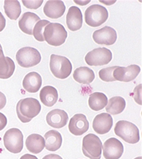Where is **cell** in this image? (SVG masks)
I'll list each match as a JSON object with an SVG mask.
<instances>
[{"label":"cell","instance_id":"13","mask_svg":"<svg viewBox=\"0 0 142 159\" xmlns=\"http://www.w3.org/2000/svg\"><path fill=\"white\" fill-rule=\"evenodd\" d=\"M89 124L83 114H76L69 121V130L72 134L81 136L87 132Z\"/></svg>","mask_w":142,"mask_h":159},{"label":"cell","instance_id":"28","mask_svg":"<svg viewBox=\"0 0 142 159\" xmlns=\"http://www.w3.org/2000/svg\"><path fill=\"white\" fill-rule=\"evenodd\" d=\"M49 22L48 20H40L34 25L33 29L32 35L34 36V39L39 42H44L45 41L44 37V32L45 28L47 26Z\"/></svg>","mask_w":142,"mask_h":159},{"label":"cell","instance_id":"20","mask_svg":"<svg viewBox=\"0 0 142 159\" xmlns=\"http://www.w3.org/2000/svg\"><path fill=\"white\" fill-rule=\"evenodd\" d=\"M15 65L14 61L5 56L2 49H0V78L8 79L14 74Z\"/></svg>","mask_w":142,"mask_h":159},{"label":"cell","instance_id":"38","mask_svg":"<svg viewBox=\"0 0 142 159\" xmlns=\"http://www.w3.org/2000/svg\"><path fill=\"white\" fill-rule=\"evenodd\" d=\"M0 49H2V45H1V44H0Z\"/></svg>","mask_w":142,"mask_h":159},{"label":"cell","instance_id":"11","mask_svg":"<svg viewBox=\"0 0 142 159\" xmlns=\"http://www.w3.org/2000/svg\"><path fill=\"white\" fill-rule=\"evenodd\" d=\"M94 41L98 45H112L117 41V32L113 28L105 26L93 33Z\"/></svg>","mask_w":142,"mask_h":159},{"label":"cell","instance_id":"24","mask_svg":"<svg viewBox=\"0 0 142 159\" xmlns=\"http://www.w3.org/2000/svg\"><path fill=\"white\" fill-rule=\"evenodd\" d=\"M94 71L87 67L77 68L74 72L73 78L80 84H89L95 79Z\"/></svg>","mask_w":142,"mask_h":159},{"label":"cell","instance_id":"3","mask_svg":"<svg viewBox=\"0 0 142 159\" xmlns=\"http://www.w3.org/2000/svg\"><path fill=\"white\" fill-rule=\"evenodd\" d=\"M115 134L126 143L135 144L140 141V131L134 124L121 120L117 121L114 128Z\"/></svg>","mask_w":142,"mask_h":159},{"label":"cell","instance_id":"35","mask_svg":"<svg viewBox=\"0 0 142 159\" xmlns=\"http://www.w3.org/2000/svg\"><path fill=\"white\" fill-rule=\"evenodd\" d=\"M20 159H38V158L34 155L26 154H24V156H22V157L20 158Z\"/></svg>","mask_w":142,"mask_h":159},{"label":"cell","instance_id":"2","mask_svg":"<svg viewBox=\"0 0 142 159\" xmlns=\"http://www.w3.org/2000/svg\"><path fill=\"white\" fill-rule=\"evenodd\" d=\"M45 41L49 45L58 47L64 43L67 37V32L64 26L58 23H49L44 32Z\"/></svg>","mask_w":142,"mask_h":159},{"label":"cell","instance_id":"27","mask_svg":"<svg viewBox=\"0 0 142 159\" xmlns=\"http://www.w3.org/2000/svg\"><path fill=\"white\" fill-rule=\"evenodd\" d=\"M4 11L10 19L16 20L20 16L21 8L19 1H4Z\"/></svg>","mask_w":142,"mask_h":159},{"label":"cell","instance_id":"17","mask_svg":"<svg viewBox=\"0 0 142 159\" xmlns=\"http://www.w3.org/2000/svg\"><path fill=\"white\" fill-rule=\"evenodd\" d=\"M65 6L62 1H48L44 8V14L49 18L58 19L64 15Z\"/></svg>","mask_w":142,"mask_h":159},{"label":"cell","instance_id":"8","mask_svg":"<svg viewBox=\"0 0 142 159\" xmlns=\"http://www.w3.org/2000/svg\"><path fill=\"white\" fill-rule=\"evenodd\" d=\"M4 143L6 150L13 154L20 153L24 148V136L19 129L11 128L6 132Z\"/></svg>","mask_w":142,"mask_h":159},{"label":"cell","instance_id":"10","mask_svg":"<svg viewBox=\"0 0 142 159\" xmlns=\"http://www.w3.org/2000/svg\"><path fill=\"white\" fill-rule=\"evenodd\" d=\"M102 149L105 159H119L124 153V145L116 138L107 139Z\"/></svg>","mask_w":142,"mask_h":159},{"label":"cell","instance_id":"29","mask_svg":"<svg viewBox=\"0 0 142 159\" xmlns=\"http://www.w3.org/2000/svg\"><path fill=\"white\" fill-rule=\"evenodd\" d=\"M117 67V66H113V67H109L107 68H104L101 69L99 71V77L102 80V81L109 82H114L115 80L113 78V71Z\"/></svg>","mask_w":142,"mask_h":159},{"label":"cell","instance_id":"5","mask_svg":"<svg viewBox=\"0 0 142 159\" xmlns=\"http://www.w3.org/2000/svg\"><path fill=\"white\" fill-rule=\"evenodd\" d=\"M108 17V12L103 6L94 4L87 8L85 12L86 24L93 28L102 25Z\"/></svg>","mask_w":142,"mask_h":159},{"label":"cell","instance_id":"15","mask_svg":"<svg viewBox=\"0 0 142 159\" xmlns=\"http://www.w3.org/2000/svg\"><path fill=\"white\" fill-rule=\"evenodd\" d=\"M69 117L67 112L61 109H54L46 116V121L49 125L55 128H63L67 125Z\"/></svg>","mask_w":142,"mask_h":159},{"label":"cell","instance_id":"23","mask_svg":"<svg viewBox=\"0 0 142 159\" xmlns=\"http://www.w3.org/2000/svg\"><path fill=\"white\" fill-rule=\"evenodd\" d=\"M25 146L32 154L40 153L45 148L44 137L38 134H32L26 139Z\"/></svg>","mask_w":142,"mask_h":159},{"label":"cell","instance_id":"9","mask_svg":"<svg viewBox=\"0 0 142 159\" xmlns=\"http://www.w3.org/2000/svg\"><path fill=\"white\" fill-rule=\"evenodd\" d=\"M113 58L110 49L105 48L94 49L85 56V62L89 66H102L109 63Z\"/></svg>","mask_w":142,"mask_h":159},{"label":"cell","instance_id":"16","mask_svg":"<svg viewBox=\"0 0 142 159\" xmlns=\"http://www.w3.org/2000/svg\"><path fill=\"white\" fill-rule=\"evenodd\" d=\"M82 22L83 19L80 9L75 6L69 8L66 16V24L67 28L73 32L79 30L82 28Z\"/></svg>","mask_w":142,"mask_h":159},{"label":"cell","instance_id":"34","mask_svg":"<svg viewBox=\"0 0 142 159\" xmlns=\"http://www.w3.org/2000/svg\"><path fill=\"white\" fill-rule=\"evenodd\" d=\"M43 159H62L61 157L59 155L54 154H50L48 155H46L43 158Z\"/></svg>","mask_w":142,"mask_h":159},{"label":"cell","instance_id":"12","mask_svg":"<svg viewBox=\"0 0 142 159\" xmlns=\"http://www.w3.org/2000/svg\"><path fill=\"white\" fill-rule=\"evenodd\" d=\"M140 71L141 68L137 65H131L127 67L117 66L113 71V75L115 80L128 82L136 78Z\"/></svg>","mask_w":142,"mask_h":159},{"label":"cell","instance_id":"37","mask_svg":"<svg viewBox=\"0 0 142 159\" xmlns=\"http://www.w3.org/2000/svg\"><path fill=\"white\" fill-rule=\"evenodd\" d=\"M135 159H142V158H141V157H139L135 158Z\"/></svg>","mask_w":142,"mask_h":159},{"label":"cell","instance_id":"30","mask_svg":"<svg viewBox=\"0 0 142 159\" xmlns=\"http://www.w3.org/2000/svg\"><path fill=\"white\" fill-rule=\"evenodd\" d=\"M23 4L25 6V7L29 9H37L42 5L44 1L43 0H37V1H23Z\"/></svg>","mask_w":142,"mask_h":159},{"label":"cell","instance_id":"33","mask_svg":"<svg viewBox=\"0 0 142 159\" xmlns=\"http://www.w3.org/2000/svg\"><path fill=\"white\" fill-rule=\"evenodd\" d=\"M6 19L4 18V15L2 13L0 12V32L4 30V29L6 27Z\"/></svg>","mask_w":142,"mask_h":159},{"label":"cell","instance_id":"6","mask_svg":"<svg viewBox=\"0 0 142 159\" xmlns=\"http://www.w3.org/2000/svg\"><path fill=\"white\" fill-rule=\"evenodd\" d=\"M82 152L85 157L90 159H100L102 143L98 136L89 134L82 140Z\"/></svg>","mask_w":142,"mask_h":159},{"label":"cell","instance_id":"7","mask_svg":"<svg viewBox=\"0 0 142 159\" xmlns=\"http://www.w3.org/2000/svg\"><path fill=\"white\" fill-rule=\"evenodd\" d=\"M16 60L21 67L28 68L37 65L41 61V56L37 49L25 47L16 52Z\"/></svg>","mask_w":142,"mask_h":159},{"label":"cell","instance_id":"18","mask_svg":"<svg viewBox=\"0 0 142 159\" xmlns=\"http://www.w3.org/2000/svg\"><path fill=\"white\" fill-rule=\"evenodd\" d=\"M40 17L35 13L27 12L23 14L19 21V27L21 30L29 35H32L33 29L36 24L40 21Z\"/></svg>","mask_w":142,"mask_h":159},{"label":"cell","instance_id":"32","mask_svg":"<svg viewBox=\"0 0 142 159\" xmlns=\"http://www.w3.org/2000/svg\"><path fill=\"white\" fill-rule=\"evenodd\" d=\"M6 104V98L5 95L0 91V110L5 107Z\"/></svg>","mask_w":142,"mask_h":159},{"label":"cell","instance_id":"22","mask_svg":"<svg viewBox=\"0 0 142 159\" xmlns=\"http://www.w3.org/2000/svg\"><path fill=\"white\" fill-rule=\"evenodd\" d=\"M39 96L42 103L48 107H53L57 103L58 99L57 90L52 86H45L43 88Z\"/></svg>","mask_w":142,"mask_h":159},{"label":"cell","instance_id":"1","mask_svg":"<svg viewBox=\"0 0 142 159\" xmlns=\"http://www.w3.org/2000/svg\"><path fill=\"white\" fill-rule=\"evenodd\" d=\"M41 106L37 99L28 98L19 100L16 104L17 117L23 123H28L40 113Z\"/></svg>","mask_w":142,"mask_h":159},{"label":"cell","instance_id":"4","mask_svg":"<svg viewBox=\"0 0 142 159\" xmlns=\"http://www.w3.org/2000/svg\"><path fill=\"white\" fill-rule=\"evenodd\" d=\"M50 70L56 78L65 79L70 75L72 65L69 60L62 56L52 54L49 62Z\"/></svg>","mask_w":142,"mask_h":159},{"label":"cell","instance_id":"36","mask_svg":"<svg viewBox=\"0 0 142 159\" xmlns=\"http://www.w3.org/2000/svg\"><path fill=\"white\" fill-rule=\"evenodd\" d=\"M74 2L76 4H78L80 6H85L87 5L89 3H90L91 1L90 0H89V1H86V2H82V1H74Z\"/></svg>","mask_w":142,"mask_h":159},{"label":"cell","instance_id":"19","mask_svg":"<svg viewBox=\"0 0 142 159\" xmlns=\"http://www.w3.org/2000/svg\"><path fill=\"white\" fill-rule=\"evenodd\" d=\"M23 87L26 91L34 93L39 91L42 85V78L37 72H30L26 75L23 80Z\"/></svg>","mask_w":142,"mask_h":159},{"label":"cell","instance_id":"21","mask_svg":"<svg viewBox=\"0 0 142 159\" xmlns=\"http://www.w3.org/2000/svg\"><path fill=\"white\" fill-rule=\"evenodd\" d=\"M45 146L48 150L55 152L61 148L62 145V136L59 132L51 130L45 134Z\"/></svg>","mask_w":142,"mask_h":159},{"label":"cell","instance_id":"25","mask_svg":"<svg viewBox=\"0 0 142 159\" xmlns=\"http://www.w3.org/2000/svg\"><path fill=\"white\" fill-rule=\"evenodd\" d=\"M89 106L91 110L99 111L103 109L108 103L107 95L100 92H95L91 93L89 98Z\"/></svg>","mask_w":142,"mask_h":159},{"label":"cell","instance_id":"31","mask_svg":"<svg viewBox=\"0 0 142 159\" xmlns=\"http://www.w3.org/2000/svg\"><path fill=\"white\" fill-rule=\"evenodd\" d=\"M6 125H7V118L4 114L0 112V131L4 129Z\"/></svg>","mask_w":142,"mask_h":159},{"label":"cell","instance_id":"26","mask_svg":"<svg viewBox=\"0 0 142 159\" xmlns=\"http://www.w3.org/2000/svg\"><path fill=\"white\" fill-rule=\"evenodd\" d=\"M125 107H126L125 99L120 96H115L109 99L106 107V111L108 114L116 115L121 113L125 109Z\"/></svg>","mask_w":142,"mask_h":159},{"label":"cell","instance_id":"14","mask_svg":"<svg viewBox=\"0 0 142 159\" xmlns=\"http://www.w3.org/2000/svg\"><path fill=\"white\" fill-rule=\"evenodd\" d=\"M113 124V120L111 115L103 112L96 115L93 121L92 126L96 133L104 134L108 133L111 130Z\"/></svg>","mask_w":142,"mask_h":159}]
</instances>
